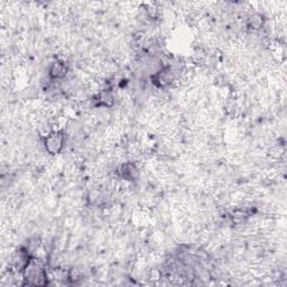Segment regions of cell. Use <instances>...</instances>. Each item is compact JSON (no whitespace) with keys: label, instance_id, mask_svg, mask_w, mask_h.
<instances>
[{"label":"cell","instance_id":"obj_1","mask_svg":"<svg viewBox=\"0 0 287 287\" xmlns=\"http://www.w3.org/2000/svg\"><path fill=\"white\" fill-rule=\"evenodd\" d=\"M64 144L65 137L61 130H52L50 134L44 137L45 151L52 155L61 153L63 147H64Z\"/></svg>","mask_w":287,"mask_h":287},{"label":"cell","instance_id":"obj_2","mask_svg":"<svg viewBox=\"0 0 287 287\" xmlns=\"http://www.w3.org/2000/svg\"><path fill=\"white\" fill-rule=\"evenodd\" d=\"M67 72L68 68L64 61H55L52 63L49 68V77L53 81H60L66 77Z\"/></svg>","mask_w":287,"mask_h":287},{"label":"cell","instance_id":"obj_3","mask_svg":"<svg viewBox=\"0 0 287 287\" xmlns=\"http://www.w3.org/2000/svg\"><path fill=\"white\" fill-rule=\"evenodd\" d=\"M248 23H249V26H250L253 29H259L264 26L265 18L263 17L262 15L254 14L253 16H250V18H249Z\"/></svg>","mask_w":287,"mask_h":287}]
</instances>
